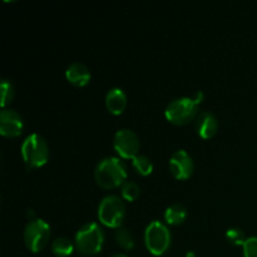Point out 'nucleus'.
<instances>
[{"instance_id": "16", "label": "nucleus", "mask_w": 257, "mask_h": 257, "mask_svg": "<svg viewBox=\"0 0 257 257\" xmlns=\"http://www.w3.org/2000/svg\"><path fill=\"white\" fill-rule=\"evenodd\" d=\"M114 238L118 246H120L123 250H132L135 247V237L128 228L122 227V226L118 227L114 233Z\"/></svg>"}, {"instance_id": "11", "label": "nucleus", "mask_w": 257, "mask_h": 257, "mask_svg": "<svg viewBox=\"0 0 257 257\" xmlns=\"http://www.w3.org/2000/svg\"><path fill=\"white\" fill-rule=\"evenodd\" d=\"M196 131H197L198 136L205 140H208V138L213 137L217 132L218 128V122L217 118L215 117V114L208 110H205V112H201L200 114L196 117L195 122Z\"/></svg>"}, {"instance_id": "10", "label": "nucleus", "mask_w": 257, "mask_h": 257, "mask_svg": "<svg viewBox=\"0 0 257 257\" xmlns=\"http://www.w3.org/2000/svg\"><path fill=\"white\" fill-rule=\"evenodd\" d=\"M23 117L17 110L4 108L0 113V133L7 137H17L23 132Z\"/></svg>"}, {"instance_id": "24", "label": "nucleus", "mask_w": 257, "mask_h": 257, "mask_svg": "<svg viewBox=\"0 0 257 257\" xmlns=\"http://www.w3.org/2000/svg\"><path fill=\"white\" fill-rule=\"evenodd\" d=\"M83 257H92V256H83Z\"/></svg>"}, {"instance_id": "12", "label": "nucleus", "mask_w": 257, "mask_h": 257, "mask_svg": "<svg viewBox=\"0 0 257 257\" xmlns=\"http://www.w3.org/2000/svg\"><path fill=\"white\" fill-rule=\"evenodd\" d=\"M65 77L72 84L77 85V87H84L90 80V70L83 63L74 62L67 68Z\"/></svg>"}, {"instance_id": "20", "label": "nucleus", "mask_w": 257, "mask_h": 257, "mask_svg": "<svg viewBox=\"0 0 257 257\" xmlns=\"http://www.w3.org/2000/svg\"><path fill=\"white\" fill-rule=\"evenodd\" d=\"M0 89H2V107L4 108L8 103L12 102L13 97H14V87L9 79L4 78L2 79Z\"/></svg>"}, {"instance_id": "14", "label": "nucleus", "mask_w": 257, "mask_h": 257, "mask_svg": "<svg viewBox=\"0 0 257 257\" xmlns=\"http://www.w3.org/2000/svg\"><path fill=\"white\" fill-rule=\"evenodd\" d=\"M187 217V208L182 203H173L168 206L165 212V218L170 225H180Z\"/></svg>"}, {"instance_id": "19", "label": "nucleus", "mask_w": 257, "mask_h": 257, "mask_svg": "<svg viewBox=\"0 0 257 257\" xmlns=\"http://www.w3.org/2000/svg\"><path fill=\"white\" fill-rule=\"evenodd\" d=\"M226 238L230 243L235 246H241L245 243V241L247 240L245 232H243L241 228L238 227H231L226 231Z\"/></svg>"}, {"instance_id": "4", "label": "nucleus", "mask_w": 257, "mask_h": 257, "mask_svg": "<svg viewBox=\"0 0 257 257\" xmlns=\"http://www.w3.org/2000/svg\"><path fill=\"white\" fill-rule=\"evenodd\" d=\"M171 231L167 226L161 221L155 220L146 227L145 243L147 250L152 255L161 256L170 248L171 246Z\"/></svg>"}, {"instance_id": "3", "label": "nucleus", "mask_w": 257, "mask_h": 257, "mask_svg": "<svg viewBox=\"0 0 257 257\" xmlns=\"http://www.w3.org/2000/svg\"><path fill=\"white\" fill-rule=\"evenodd\" d=\"M104 243L103 228L95 222L84 223L75 233V248L84 256L99 252Z\"/></svg>"}, {"instance_id": "13", "label": "nucleus", "mask_w": 257, "mask_h": 257, "mask_svg": "<svg viewBox=\"0 0 257 257\" xmlns=\"http://www.w3.org/2000/svg\"><path fill=\"white\" fill-rule=\"evenodd\" d=\"M105 105L107 109L113 114H120L127 105V95L122 88H112L105 95Z\"/></svg>"}, {"instance_id": "9", "label": "nucleus", "mask_w": 257, "mask_h": 257, "mask_svg": "<svg viewBox=\"0 0 257 257\" xmlns=\"http://www.w3.org/2000/svg\"><path fill=\"white\" fill-rule=\"evenodd\" d=\"M170 170L177 180H187L193 172V160L187 151L177 150L170 158Z\"/></svg>"}, {"instance_id": "5", "label": "nucleus", "mask_w": 257, "mask_h": 257, "mask_svg": "<svg viewBox=\"0 0 257 257\" xmlns=\"http://www.w3.org/2000/svg\"><path fill=\"white\" fill-rule=\"evenodd\" d=\"M124 215L125 206L119 196L108 195L100 201L98 207V218L103 225L112 228L120 227Z\"/></svg>"}, {"instance_id": "2", "label": "nucleus", "mask_w": 257, "mask_h": 257, "mask_svg": "<svg viewBox=\"0 0 257 257\" xmlns=\"http://www.w3.org/2000/svg\"><path fill=\"white\" fill-rule=\"evenodd\" d=\"M22 156L28 170L39 168L47 163L49 158V146L44 137L38 133L28 136L22 143Z\"/></svg>"}, {"instance_id": "15", "label": "nucleus", "mask_w": 257, "mask_h": 257, "mask_svg": "<svg viewBox=\"0 0 257 257\" xmlns=\"http://www.w3.org/2000/svg\"><path fill=\"white\" fill-rule=\"evenodd\" d=\"M73 250H74V245H73L72 240L65 237V236L57 237L52 242L53 253L58 257H67L72 255Z\"/></svg>"}, {"instance_id": "22", "label": "nucleus", "mask_w": 257, "mask_h": 257, "mask_svg": "<svg viewBox=\"0 0 257 257\" xmlns=\"http://www.w3.org/2000/svg\"><path fill=\"white\" fill-rule=\"evenodd\" d=\"M110 257H128V256L124 255V253H114V255H112Z\"/></svg>"}, {"instance_id": "23", "label": "nucleus", "mask_w": 257, "mask_h": 257, "mask_svg": "<svg viewBox=\"0 0 257 257\" xmlns=\"http://www.w3.org/2000/svg\"><path fill=\"white\" fill-rule=\"evenodd\" d=\"M187 257H193V253H188V255H187Z\"/></svg>"}, {"instance_id": "17", "label": "nucleus", "mask_w": 257, "mask_h": 257, "mask_svg": "<svg viewBox=\"0 0 257 257\" xmlns=\"http://www.w3.org/2000/svg\"><path fill=\"white\" fill-rule=\"evenodd\" d=\"M132 166L136 170V172L141 176H148L153 171V163L147 156L137 155L132 160Z\"/></svg>"}, {"instance_id": "1", "label": "nucleus", "mask_w": 257, "mask_h": 257, "mask_svg": "<svg viewBox=\"0 0 257 257\" xmlns=\"http://www.w3.org/2000/svg\"><path fill=\"white\" fill-rule=\"evenodd\" d=\"M94 178L100 187L115 188L125 182L127 166L118 157H105L95 166Z\"/></svg>"}, {"instance_id": "21", "label": "nucleus", "mask_w": 257, "mask_h": 257, "mask_svg": "<svg viewBox=\"0 0 257 257\" xmlns=\"http://www.w3.org/2000/svg\"><path fill=\"white\" fill-rule=\"evenodd\" d=\"M243 247V257H257V236L247 237Z\"/></svg>"}, {"instance_id": "18", "label": "nucleus", "mask_w": 257, "mask_h": 257, "mask_svg": "<svg viewBox=\"0 0 257 257\" xmlns=\"http://www.w3.org/2000/svg\"><path fill=\"white\" fill-rule=\"evenodd\" d=\"M120 191H122L123 198H125L130 202L137 200L141 193L140 186L136 182H133V181H125L122 185V187H120Z\"/></svg>"}, {"instance_id": "6", "label": "nucleus", "mask_w": 257, "mask_h": 257, "mask_svg": "<svg viewBox=\"0 0 257 257\" xmlns=\"http://www.w3.org/2000/svg\"><path fill=\"white\" fill-rule=\"evenodd\" d=\"M50 238V225L43 218H34L24 228V242L28 250L39 252L48 245Z\"/></svg>"}, {"instance_id": "7", "label": "nucleus", "mask_w": 257, "mask_h": 257, "mask_svg": "<svg viewBox=\"0 0 257 257\" xmlns=\"http://www.w3.org/2000/svg\"><path fill=\"white\" fill-rule=\"evenodd\" d=\"M198 103L192 97H180L168 103L166 107V118L175 124H186L196 117Z\"/></svg>"}, {"instance_id": "8", "label": "nucleus", "mask_w": 257, "mask_h": 257, "mask_svg": "<svg viewBox=\"0 0 257 257\" xmlns=\"http://www.w3.org/2000/svg\"><path fill=\"white\" fill-rule=\"evenodd\" d=\"M113 146L120 157L133 160L140 151V138L132 130L122 128L115 132L114 138H113Z\"/></svg>"}]
</instances>
